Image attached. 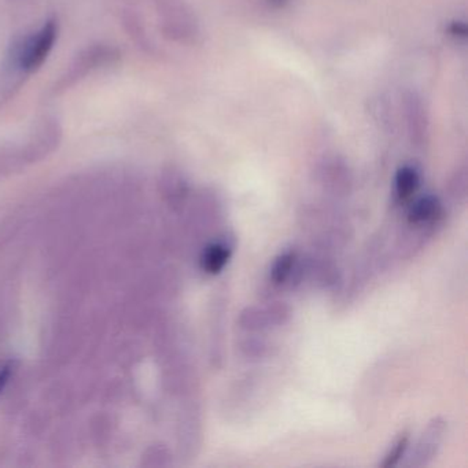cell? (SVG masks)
I'll return each mask as SVG.
<instances>
[{
    "label": "cell",
    "instance_id": "cell-1",
    "mask_svg": "<svg viewBox=\"0 0 468 468\" xmlns=\"http://www.w3.org/2000/svg\"><path fill=\"white\" fill-rule=\"evenodd\" d=\"M57 35H58V26L56 21L50 20L45 23L42 28L21 40L13 53L16 65L24 72H34L37 68L42 67L43 62L53 50Z\"/></svg>",
    "mask_w": 468,
    "mask_h": 468
},
{
    "label": "cell",
    "instance_id": "cell-2",
    "mask_svg": "<svg viewBox=\"0 0 468 468\" xmlns=\"http://www.w3.org/2000/svg\"><path fill=\"white\" fill-rule=\"evenodd\" d=\"M445 430L446 423L442 419H432L427 426L426 431L421 435L420 441H419L418 448H416L410 464L415 465V467H421V465H426L430 460L434 459L438 448L442 442Z\"/></svg>",
    "mask_w": 468,
    "mask_h": 468
},
{
    "label": "cell",
    "instance_id": "cell-3",
    "mask_svg": "<svg viewBox=\"0 0 468 468\" xmlns=\"http://www.w3.org/2000/svg\"><path fill=\"white\" fill-rule=\"evenodd\" d=\"M289 309L282 303L268 309L248 308L242 312L239 324L246 330H261L271 324H282L289 319Z\"/></svg>",
    "mask_w": 468,
    "mask_h": 468
},
{
    "label": "cell",
    "instance_id": "cell-4",
    "mask_svg": "<svg viewBox=\"0 0 468 468\" xmlns=\"http://www.w3.org/2000/svg\"><path fill=\"white\" fill-rule=\"evenodd\" d=\"M442 215V205L434 196L419 198L408 212V221L412 226H431Z\"/></svg>",
    "mask_w": 468,
    "mask_h": 468
},
{
    "label": "cell",
    "instance_id": "cell-5",
    "mask_svg": "<svg viewBox=\"0 0 468 468\" xmlns=\"http://www.w3.org/2000/svg\"><path fill=\"white\" fill-rule=\"evenodd\" d=\"M231 256V246L226 242H215L205 249L201 257V267L205 272L216 275L220 272Z\"/></svg>",
    "mask_w": 468,
    "mask_h": 468
},
{
    "label": "cell",
    "instance_id": "cell-6",
    "mask_svg": "<svg viewBox=\"0 0 468 468\" xmlns=\"http://www.w3.org/2000/svg\"><path fill=\"white\" fill-rule=\"evenodd\" d=\"M419 183H420V176L416 168L410 165L401 166L397 171L396 179H394V190H396L399 201H405L412 197V194L418 190Z\"/></svg>",
    "mask_w": 468,
    "mask_h": 468
},
{
    "label": "cell",
    "instance_id": "cell-7",
    "mask_svg": "<svg viewBox=\"0 0 468 468\" xmlns=\"http://www.w3.org/2000/svg\"><path fill=\"white\" fill-rule=\"evenodd\" d=\"M295 254L292 251H284L273 262L271 268V281L275 284H282L290 278L294 270Z\"/></svg>",
    "mask_w": 468,
    "mask_h": 468
},
{
    "label": "cell",
    "instance_id": "cell-8",
    "mask_svg": "<svg viewBox=\"0 0 468 468\" xmlns=\"http://www.w3.org/2000/svg\"><path fill=\"white\" fill-rule=\"evenodd\" d=\"M408 442H410V437L408 434L399 435L396 441H394L391 448L388 449V453H386L385 459L380 463V467L383 468H390L394 467V465L399 464V460L404 456L405 451L408 448Z\"/></svg>",
    "mask_w": 468,
    "mask_h": 468
},
{
    "label": "cell",
    "instance_id": "cell-9",
    "mask_svg": "<svg viewBox=\"0 0 468 468\" xmlns=\"http://www.w3.org/2000/svg\"><path fill=\"white\" fill-rule=\"evenodd\" d=\"M16 369L15 361H10L6 366L2 367L0 368V393L6 388L7 382H9L10 378H12L13 372Z\"/></svg>",
    "mask_w": 468,
    "mask_h": 468
},
{
    "label": "cell",
    "instance_id": "cell-10",
    "mask_svg": "<svg viewBox=\"0 0 468 468\" xmlns=\"http://www.w3.org/2000/svg\"><path fill=\"white\" fill-rule=\"evenodd\" d=\"M271 4L278 5V6H282V5L287 4L289 0H270Z\"/></svg>",
    "mask_w": 468,
    "mask_h": 468
}]
</instances>
